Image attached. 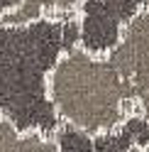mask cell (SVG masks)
<instances>
[{"instance_id": "obj_1", "label": "cell", "mask_w": 149, "mask_h": 152, "mask_svg": "<svg viewBox=\"0 0 149 152\" xmlns=\"http://www.w3.org/2000/svg\"><path fill=\"white\" fill-rule=\"evenodd\" d=\"M78 44V15L25 25L0 22V115L22 132L54 137L61 120L49 98V74L59 56Z\"/></svg>"}, {"instance_id": "obj_2", "label": "cell", "mask_w": 149, "mask_h": 152, "mask_svg": "<svg viewBox=\"0 0 149 152\" xmlns=\"http://www.w3.org/2000/svg\"><path fill=\"white\" fill-rule=\"evenodd\" d=\"M135 83L117 71L108 54L83 47L64 52L49 74V98L61 123L98 135L135 113Z\"/></svg>"}, {"instance_id": "obj_3", "label": "cell", "mask_w": 149, "mask_h": 152, "mask_svg": "<svg viewBox=\"0 0 149 152\" xmlns=\"http://www.w3.org/2000/svg\"><path fill=\"white\" fill-rule=\"evenodd\" d=\"M149 7V0H81V47L93 54H110L132 17Z\"/></svg>"}, {"instance_id": "obj_4", "label": "cell", "mask_w": 149, "mask_h": 152, "mask_svg": "<svg viewBox=\"0 0 149 152\" xmlns=\"http://www.w3.org/2000/svg\"><path fill=\"white\" fill-rule=\"evenodd\" d=\"M108 59L135 83V88L149 83V7L132 17L120 42L110 49Z\"/></svg>"}, {"instance_id": "obj_5", "label": "cell", "mask_w": 149, "mask_h": 152, "mask_svg": "<svg viewBox=\"0 0 149 152\" xmlns=\"http://www.w3.org/2000/svg\"><path fill=\"white\" fill-rule=\"evenodd\" d=\"M93 150H98V152L149 150V120L137 110L129 113L117 128L93 135Z\"/></svg>"}, {"instance_id": "obj_6", "label": "cell", "mask_w": 149, "mask_h": 152, "mask_svg": "<svg viewBox=\"0 0 149 152\" xmlns=\"http://www.w3.org/2000/svg\"><path fill=\"white\" fill-rule=\"evenodd\" d=\"M81 0H17V3L0 15V22L25 25L42 17H76Z\"/></svg>"}, {"instance_id": "obj_7", "label": "cell", "mask_w": 149, "mask_h": 152, "mask_svg": "<svg viewBox=\"0 0 149 152\" xmlns=\"http://www.w3.org/2000/svg\"><path fill=\"white\" fill-rule=\"evenodd\" d=\"M56 140L44 132H22L10 118L0 115V152H56Z\"/></svg>"}, {"instance_id": "obj_8", "label": "cell", "mask_w": 149, "mask_h": 152, "mask_svg": "<svg viewBox=\"0 0 149 152\" xmlns=\"http://www.w3.org/2000/svg\"><path fill=\"white\" fill-rule=\"evenodd\" d=\"M135 110H137V113H142V115L149 120V83H144V86H137Z\"/></svg>"}, {"instance_id": "obj_9", "label": "cell", "mask_w": 149, "mask_h": 152, "mask_svg": "<svg viewBox=\"0 0 149 152\" xmlns=\"http://www.w3.org/2000/svg\"><path fill=\"white\" fill-rule=\"evenodd\" d=\"M15 3H17V0H0V15H3L5 10H10Z\"/></svg>"}]
</instances>
